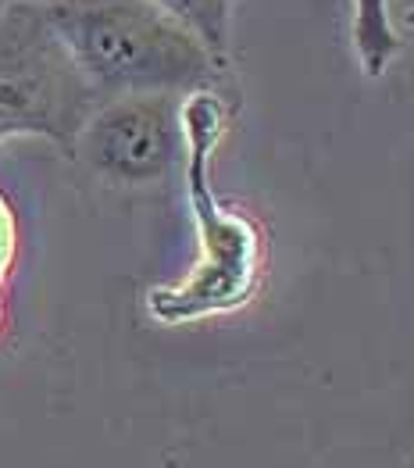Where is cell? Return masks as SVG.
<instances>
[{
  "mask_svg": "<svg viewBox=\"0 0 414 468\" xmlns=\"http://www.w3.org/2000/svg\"><path fill=\"white\" fill-rule=\"evenodd\" d=\"M404 468H414V454H411V458H408V465H404Z\"/></svg>",
  "mask_w": 414,
  "mask_h": 468,
  "instance_id": "obj_9",
  "label": "cell"
},
{
  "mask_svg": "<svg viewBox=\"0 0 414 468\" xmlns=\"http://www.w3.org/2000/svg\"><path fill=\"white\" fill-rule=\"evenodd\" d=\"M165 15H172L179 26H186L218 61H228L232 54V15L236 0H151Z\"/></svg>",
  "mask_w": 414,
  "mask_h": 468,
  "instance_id": "obj_6",
  "label": "cell"
},
{
  "mask_svg": "<svg viewBox=\"0 0 414 468\" xmlns=\"http://www.w3.org/2000/svg\"><path fill=\"white\" fill-rule=\"evenodd\" d=\"M236 101L218 90L186 93L179 104L183 125V176L193 226L196 261L179 282L154 286L147 314L161 325H189L247 308L264 279V233L247 215L222 204L211 186V157L228 129Z\"/></svg>",
  "mask_w": 414,
  "mask_h": 468,
  "instance_id": "obj_1",
  "label": "cell"
},
{
  "mask_svg": "<svg viewBox=\"0 0 414 468\" xmlns=\"http://www.w3.org/2000/svg\"><path fill=\"white\" fill-rule=\"evenodd\" d=\"M183 97L133 93L101 101L76 144L79 161L114 186H151L183 161Z\"/></svg>",
  "mask_w": 414,
  "mask_h": 468,
  "instance_id": "obj_4",
  "label": "cell"
},
{
  "mask_svg": "<svg viewBox=\"0 0 414 468\" xmlns=\"http://www.w3.org/2000/svg\"><path fill=\"white\" fill-rule=\"evenodd\" d=\"M97 104V93L54 33L47 7H0V144L39 136L72 157Z\"/></svg>",
  "mask_w": 414,
  "mask_h": 468,
  "instance_id": "obj_3",
  "label": "cell"
},
{
  "mask_svg": "<svg viewBox=\"0 0 414 468\" xmlns=\"http://www.w3.org/2000/svg\"><path fill=\"white\" fill-rule=\"evenodd\" d=\"M354 47L365 76L378 79L400 54L404 39L389 18V0H354Z\"/></svg>",
  "mask_w": 414,
  "mask_h": 468,
  "instance_id": "obj_5",
  "label": "cell"
},
{
  "mask_svg": "<svg viewBox=\"0 0 414 468\" xmlns=\"http://www.w3.org/2000/svg\"><path fill=\"white\" fill-rule=\"evenodd\" d=\"M11 4H33V7H54L61 0H0V7H11Z\"/></svg>",
  "mask_w": 414,
  "mask_h": 468,
  "instance_id": "obj_8",
  "label": "cell"
},
{
  "mask_svg": "<svg viewBox=\"0 0 414 468\" xmlns=\"http://www.w3.org/2000/svg\"><path fill=\"white\" fill-rule=\"evenodd\" d=\"M58 39L97 101L133 93L186 97L218 90L232 97V65L151 0H61L47 7Z\"/></svg>",
  "mask_w": 414,
  "mask_h": 468,
  "instance_id": "obj_2",
  "label": "cell"
},
{
  "mask_svg": "<svg viewBox=\"0 0 414 468\" xmlns=\"http://www.w3.org/2000/svg\"><path fill=\"white\" fill-rule=\"evenodd\" d=\"M15 258H18V218H15V207L7 194L0 190V333H4V322H7V304H4V293H7V279L15 269Z\"/></svg>",
  "mask_w": 414,
  "mask_h": 468,
  "instance_id": "obj_7",
  "label": "cell"
}]
</instances>
